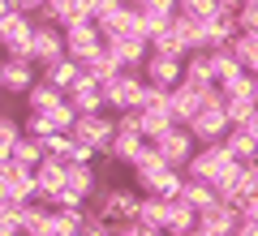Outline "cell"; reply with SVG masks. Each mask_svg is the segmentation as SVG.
I'll return each mask as SVG.
<instances>
[{"mask_svg":"<svg viewBox=\"0 0 258 236\" xmlns=\"http://www.w3.org/2000/svg\"><path fill=\"white\" fill-rule=\"evenodd\" d=\"M138 206H142V193L125 189V185H108V189H99L91 202H86V210H91L95 219H103V223H112V227L138 223Z\"/></svg>","mask_w":258,"mask_h":236,"instance_id":"obj_1","label":"cell"},{"mask_svg":"<svg viewBox=\"0 0 258 236\" xmlns=\"http://www.w3.org/2000/svg\"><path fill=\"white\" fill-rule=\"evenodd\" d=\"M0 43H5V56H13V60H35V56H30L35 18L22 13L13 0H0Z\"/></svg>","mask_w":258,"mask_h":236,"instance_id":"obj_2","label":"cell"},{"mask_svg":"<svg viewBox=\"0 0 258 236\" xmlns=\"http://www.w3.org/2000/svg\"><path fill=\"white\" fill-rule=\"evenodd\" d=\"M147 77H142L138 69H125V73H116L112 82H103V108L108 112H134V108H142V95H147Z\"/></svg>","mask_w":258,"mask_h":236,"instance_id":"obj_3","label":"cell"},{"mask_svg":"<svg viewBox=\"0 0 258 236\" xmlns=\"http://www.w3.org/2000/svg\"><path fill=\"white\" fill-rule=\"evenodd\" d=\"M237 168V159H232V150L224 142H211V146H198V154L189 159V168H185V176L189 181H207V185H220L224 176Z\"/></svg>","mask_w":258,"mask_h":236,"instance_id":"obj_4","label":"cell"},{"mask_svg":"<svg viewBox=\"0 0 258 236\" xmlns=\"http://www.w3.org/2000/svg\"><path fill=\"white\" fill-rule=\"evenodd\" d=\"M151 146H155L159 159H164L168 168H176V172H185V168H189V159L198 154V137L189 133V125H172L168 133H159Z\"/></svg>","mask_w":258,"mask_h":236,"instance_id":"obj_5","label":"cell"},{"mask_svg":"<svg viewBox=\"0 0 258 236\" xmlns=\"http://www.w3.org/2000/svg\"><path fill=\"white\" fill-rule=\"evenodd\" d=\"M0 202H18V206H30V202H39V181L30 168L13 164V159H5L0 164Z\"/></svg>","mask_w":258,"mask_h":236,"instance_id":"obj_6","label":"cell"},{"mask_svg":"<svg viewBox=\"0 0 258 236\" xmlns=\"http://www.w3.org/2000/svg\"><path fill=\"white\" fill-rule=\"evenodd\" d=\"M82 146H91L95 154H108L112 150V137H116V116H108V112H91V116H78L74 133Z\"/></svg>","mask_w":258,"mask_h":236,"instance_id":"obj_7","label":"cell"},{"mask_svg":"<svg viewBox=\"0 0 258 236\" xmlns=\"http://www.w3.org/2000/svg\"><path fill=\"white\" fill-rule=\"evenodd\" d=\"M30 56H35L39 69H52L56 60H64V56H69L64 30L52 26V22H35V43H30Z\"/></svg>","mask_w":258,"mask_h":236,"instance_id":"obj_8","label":"cell"},{"mask_svg":"<svg viewBox=\"0 0 258 236\" xmlns=\"http://www.w3.org/2000/svg\"><path fill=\"white\" fill-rule=\"evenodd\" d=\"M64 43H69V60H78V64H91L95 56L103 52V30H99V22H78V26H69L64 30Z\"/></svg>","mask_w":258,"mask_h":236,"instance_id":"obj_9","label":"cell"},{"mask_svg":"<svg viewBox=\"0 0 258 236\" xmlns=\"http://www.w3.org/2000/svg\"><path fill=\"white\" fill-rule=\"evenodd\" d=\"M35 22H52V26L69 30L78 22H95V18H91V0H47L35 13Z\"/></svg>","mask_w":258,"mask_h":236,"instance_id":"obj_10","label":"cell"},{"mask_svg":"<svg viewBox=\"0 0 258 236\" xmlns=\"http://www.w3.org/2000/svg\"><path fill=\"white\" fill-rule=\"evenodd\" d=\"M198 227L207 236H237L241 232V210L228 206V202H215V206L198 210Z\"/></svg>","mask_w":258,"mask_h":236,"instance_id":"obj_11","label":"cell"},{"mask_svg":"<svg viewBox=\"0 0 258 236\" xmlns=\"http://www.w3.org/2000/svg\"><path fill=\"white\" fill-rule=\"evenodd\" d=\"M0 86H5V95H22V99H26L39 86L35 60H13V56H5V64H0Z\"/></svg>","mask_w":258,"mask_h":236,"instance_id":"obj_12","label":"cell"},{"mask_svg":"<svg viewBox=\"0 0 258 236\" xmlns=\"http://www.w3.org/2000/svg\"><path fill=\"white\" fill-rule=\"evenodd\" d=\"M142 77H147L151 86H159V91H172V86L185 82V60L151 52V60H147V69H142Z\"/></svg>","mask_w":258,"mask_h":236,"instance_id":"obj_13","label":"cell"},{"mask_svg":"<svg viewBox=\"0 0 258 236\" xmlns=\"http://www.w3.org/2000/svg\"><path fill=\"white\" fill-rule=\"evenodd\" d=\"M108 47L116 52V60L125 64V69H147V60H151V39L147 35H116V39H108Z\"/></svg>","mask_w":258,"mask_h":236,"instance_id":"obj_14","label":"cell"},{"mask_svg":"<svg viewBox=\"0 0 258 236\" xmlns=\"http://www.w3.org/2000/svg\"><path fill=\"white\" fill-rule=\"evenodd\" d=\"M151 154V142L142 133H116L112 137V150L103 154V159H108V164H125V168H138L142 159H147Z\"/></svg>","mask_w":258,"mask_h":236,"instance_id":"obj_15","label":"cell"},{"mask_svg":"<svg viewBox=\"0 0 258 236\" xmlns=\"http://www.w3.org/2000/svg\"><path fill=\"white\" fill-rule=\"evenodd\" d=\"M168 108H172V116H176V125H189L198 112H203V91H194V86H172L168 91Z\"/></svg>","mask_w":258,"mask_h":236,"instance_id":"obj_16","label":"cell"},{"mask_svg":"<svg viewBox=\"0 0 258 236\" xmlns=\"http://www.w3.org/2000/svg\"><path fill=\"white\" fill-rule=\"evenodd\" d=\"M82 77H86V69H82L78 60H69V56H64V60H56L52 69H43V82H52L64 99H69V91H78V86H82Z\"/></svg>","mask_w":258,"mask_h":236,"instance_id":"obj_17","label":"cell"},{"mask_svg":"<svg viewBox=\"0 0 258 236\" xmlns=\"http://www.w3.org/2000/svg\"><path fill=\"white\" fill-rule=\"evenodd\" d=\"M185 86H194V91H215V60L211 52H194L189 60H185Z\"/></svg>","mask_w":258,"mask_h":236,"instance_id":"obj_18","label":"cell"},{"mask_svg":"<svg viewBox=\"0 0 258 236\" xmlns=\"http://www.w3.org/2000/svg\"><path fill=\"white\" fill-rule=\"evenodd\" d=\"M129 172H134V185H138V193H155V185L168 176V164L159 159V150H155V146H151V154L142 159L138 168H129Z\"/></svg>","mask_w":258,"mask_h":236,"instance_id":"obj_19","label":"cell"},{"mask_svg":"<svg viewBox=\"0 0 258 236\" xmlns=\"http://www.w3.org/2000/svg\"><path fill=\"white\" fill-rule=\"evenodd\" d=\"M69 103H74L78 116L108 112V108H103V86H99V82H91V77H82V86H78V91H69Z\"/></svg>","mask_w":258,"mask_h":236,"instance_id":"obj_20","label":"cell"},{"mask_svg":"<svg viewBox=\"0 0 258 236\" xmlns=\"http://www.w3.org/2000/svg\"><path fill=\"white\" fill-rule=\"evenodd\" d=\"M22 236H56V210L47 206V202H30Z\"/></svg>","mask_w":258,"mask_h":236,"instance_id":"obj_21","label":"cell"},{"mask_svg":"<svg viewBox=\"0 0 258 236\" xmlns=\"http://www.w3.org/2000/svg\"><path fill=\"white\" fill-rule=\"evenodd\" d=\"M224 146L232 150V159L245 168H258V137L249 133V129H232L228 137H224Z\"/></svg>","mask_w":258,"mask_h":236,"instance_id":"obj_22","label":"cell"},{"mask_svg":"<svg viewBox=\"0 0 258 236\" xmlns=\"http://www.w3.org/2000/svg\"><path fill=\"white\" fill-rule=\"evenodd\" d=\"M194 227H198V210L185 206L181 198L168 202V227H164V232L168 236H185V232H194Z\"/></svg>","mask_w":258,"mask_h":236,"instance_id":"obj_23","label":"cell"},{"mask_svg":"<svg viewBox=\"0 0 258 236\" xmlns=\"http://www.w3.org/2000/svg\"><path fill=\"white\" fill-rule=\"evenodd\" d=\"M69 189H74L82 202H91L95 193H99V172H95L91 164H74L69 168Z\"/></svg>","mask_w":258,"mask_h":236,"instance_id":"obj_24","label":"cell"},{"mask_svg":"<svg viewBox=\"0 0 258 236\" xmlns=\"http://www.w3.org/2000/svg\"><path fill=\"white\" fill-rule=\"evenodd\" d=\"M176 125V116H172V108H142V137H147V142H155L159 133H168V129Z\"/></svg>","mask_w":258,"mask_h":236,"instance_id":"obj_25","label":"cell"},{"mask_svg":"<svg viewBox=\"0 0 258 236\" xmlns=\"http://www.w3.org/2000/svg\"><path fill=\"white\" fill-rule=\"evenodd\" d=\"M228 52L241 60V69L258 73V30H241V35L228 43Z\"/></svg>","mask_w":258,"mask_h":236,"instance_id":"obj_26","label":"cell"},{"mask_svg":"<svg viewBox=\"0 0 258 236\" xmlns=\"http://www.w3.org/2000/svg\"><path fill=\"white\" fill-rule=\"evenodd\" d=\"M181 202H185V206H194V210H207V206H215V202H220V193H215V185H207V181H189V176H185Z\"/></svg>","mask_w":258,"mask_h":236,"instance_id":"obj_27","label":"cell"},{"mask_svg":"<svg viewBox=\"0 0 258 236\" xmlns=\"http://www.w3.org/2000/svg\"><path fill=\"white\" fill-rule=\"evenodd\" d=\"M138 223L142 227H168V202L155 198V193H142V206H138Z\"/></svg>","mask_w":258,"mask_h":236,"instance_id":"obj_28","label":"cell"},{"mask_svg":"<svg viewBox=\"0 0 258 236\" xmlns=\"http://www.w3.org/2000/svg\"><path fill=\"white\" fill-rule=\"evenodd\" d=\"M60 103H64V95L56 91L52 82H39L35 91L26 95V108H30V112H56V108H60Z\"/></svg>","mask_w":258,"mask_h":236,"instance_id":"obj_29","label":"cell"},{"mask_svg":"<svg viewBox=\"0 0 258 236\" xmlns=\"http://www.w3.org/2000/svg\"><path fill=\"white\" fill-rule=\"evenodd\" d=\"M47 159V150H43V142L39 137H22L18 146H13V164H22V168H30V172H39V164Z\"/></svg>","mask_w":258,"mask_h":236,"instance_id":"obj_30","label":"cell"},{"mask_svg":"<svg viewBox=\"0 0 258 236\" xmlns=\"http://www.w3.org/2000/svg\"><path fill=\"white\" fill-rule=\"evenodd\" d=\"M22 137H26V125H22V120H13V116L0 120V164L13 159V146H18Z\"/></svg>","mask_w":258,"mask_h":236,"instance_id":"obj_31","label":"cell"},{"mask_svg":"<svg viewBox=\"0 0 258 236\" xmlns=\"http://www.w3.org/2000/svg\"><path fill=\"white\" fill-rule=\"evenodd\" d=\"M26 137H39V142H47V137H56V120L47 116V112H26Z\"/></svg>","mask_w":258,"mask_h":236,"instance_id":"obj_32","label":"cell"},{"mask_svg":"<svg viewBox=\"0 0 258 236\" xmlns=\"http://www.w3.org/2000/svg\"><path fill=\"white\" fill-rule=\"evenodd\" d=\"M254 116H258V103H254V99H228V120H232V129H245Z\"/></svg>","mask_w":258,"mask_h":236,"instance_id":"obj_33","label":"cell"},{"mask_svg":"<svg viewBox=\"0 0 258 236\" xmlns=\"http://www.w3.org/2000/svg\"><path fill=\"white\" fill-rule=\"evenodd\" d=\"M215 5H220V0H181V18L207 22V18H215Z\"/></svg>","mask_w":258,"mask_h":236,"instance_id":"obj_34","label":"cell"},{"mask_svg":"<svg viewBox=\"0 0 258 236\" xmlns=\"http://www.w3.org/2000/svg\"><path fill=\"white\" fill-rule=\"evenodd\" d=\"M116 133H142V108L120 112V116H116Z\"/></svg>","mask_w":258,"mask_h":236,"instance_id":"obj_35","label":"cell"},{"mask_svg":"<svg viewBox=\"0 0 258 236\" xmlns=\"http://www.w3.org/2000/svg\"><path fill=\"white\" fill-rule=\"evenodd\" d=\"M82 236H116V227L103 223V219H95L91 210H86V227H82Z\"/></svg>","mask_w":258,"mask_h":236,"instance_id":"obj_36","label":"cell"},{"mask_svg":"<svg viewBox=\"0 0 258 236\" xmlns=\"http://www.w3.org/2000/svg\"><path fill=\"white\" fill-rule=\"evenodd\" d=\"M237 26H241V30H258V5H249V0L241 5V13H237Z\"/></svg>","mask_w":258,"mask_h":236,"instance_id":"obj_37","label":"cell"},{"mask_svg":"<svg viewBox=\"0 0 258 236\" xmlns=\"http://www.w3.org/2000/svg\"><path fill=\"white\" fill-rule=\"evenodd\" d=\"M13 5H18V9H22V13H30V18H35V13H39V9H43L47 0H13Z\"/></svg>","mask_w":258,"mask_h":236,"instance_id":"obj_38","label":"cell"},{"mask_svg":"<svg viewBox=\"0 0 258 236\" xmlns=\"http://www.w3.org/2000/svg\"><path fill=\"white\" fill-rule=\"evenodd\" d=\"M245 129H249V133H254V137H258V116H254V120H249V125H245Z\"/></svg>","mask_w":258,"mask_h":236,"instance_id":"obj_39","label":"cell"},{"mask_svg":"<svg viewBox=\"0 0 258 236\" xmlns=\"http://www.w3.org/2000/svg\"><path fill=\"white\" fill-rule=\"evenodd\" d=\"M125 5H129V9H142V5H147V0H125Z\"/></svg>","mask_w":258,"mask_h":236,"instance_id":"obj_40","label":"cell"},{"mask_svg":"<svg viewBox=\"0 0 258 236\" xmlns=\"http://www.w3.org/2000/svg\"><path fill=\"white\" fill-rule=\"evenodd\" d=\"M185 236H207V232H203V227H194V232H185Z\"/></svg>","mask_w":258,"mask_h":236,"instance_id":"obj_41","label":"cell"},{"mask_svg":"<svg viewBox=\"0 0 258 236\" xmlns=\"http://www.w3.org/2000/svg\"><path fill=\"white\" fill-rule=\"evenodd\" d=\"M254 103H258V73H254Z\"/></svg>","mask_w":258,"mask_h":236,"instance_id":"obj_42","label":"cell"},{"mask_svg":"<svg viewBox=\"0 0 258 236\" xmlns=\"http://www.w3.org/2000/svg\"><path fill=\"white\" fill-rule=\"evenodd\" d=\"M249 5H258V0H249Z\"/></svg>","mask_w":258,"mask_h":236,"instance_id":"obj_43","label":"cell"},{"mask_svg":"<svg viewBox=\"0 0 258 236\" xmlns=\"http://www.w3.org/2000/svg\"><path fill=\"white\" fill-rule=\"evenodd\" d=\"M237 236H241V232H237Z\"/></svg>","mask_w":258,"mask_h":236,"instance_id":"obj_44","label":"cell"}]
</instances>
